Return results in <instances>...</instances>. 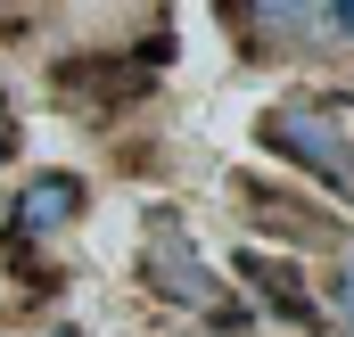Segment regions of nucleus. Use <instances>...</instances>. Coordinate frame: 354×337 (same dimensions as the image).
I'll use <instances>...</instances> for the list:
<instances>
[{"instance_id":"20e7f679","label":"nucleus","mask_w":354,"mask_h":337,"mask_svg":"<svg viewBox=\"0 0 354 337\" xmlns=\"http://www.w3.org/2000/svg\"><path fill=\"white\" fill-rule=\"evenodd\" d=\"M83 173H33V181H25V189H17V206H8V239H17V247H25V239H58V231H66V222H75V214H83Z\"/></svg>"},{"instance_id":"7ed1b4c3","label":"nucleus","mask_w":354,"mask_h":337,"mask_svg":"<svg viewBox=\"0 0 354 337\" xmlns=\"http://www.w3.org/2000/svg\"><path fill=\"white\" fill-rule=\"evenodd\" d=\"M239 206H248L256 239H288V247H330V239H338V214H330V206L280 198L272 181H239Z\"/></svg>"},{"instance_id":"f03ea898","label":"nucleus","mask_w":354,"mask_h":337,"mask_svg":"<svg viewBox=\"0 0 354 337\" xmlns=\"http://www.w3.org/2000/svg\"><path fill=\"white\" fill-rule=\"evenodd\" d=\"M140 271H149V288H157L165 305L198 313V321H239V313H248V305L231 296V280H223V271L198 255V239H189V222H181V214H149Z\"/></svg>"},{"instance_id":"0eeeda50","label":"nucleus","mask_w":354,"mask_h":337,"mask_svg":"<svg viewBox=\"0 0 354 337\" xmlns=\"http://www.w3.org/2000/svg\"><path fill=\"white\" fill-rule=\"evenodd\" d=\"M330 305H338V329L354 337V280H346V271H338V280H330Z\"/></svg>"},{"instance_id":"1a4fd4ad","label":"nucleus","mask_w":354,"mask_h":337,"mask_svg":"<svg viewBox=\"0 0 354 337\" xmlns=\"http://www.w3.org/2000/svg\"><path fill=\"white\" fill-rule=\"evenodd\" d=\"M322 25H330V33H346V41H354V0H330V8H322Z\"/></svg>"},{"instance_id":"39448f33","label":"nucleus","mask_w":354,"mask_h":337,"mask_svg":"<svg viewBox=\"0 0 354 337\" xmlns=\"http://www.w3.org/2000/svg\"><path fill=\"white\" fill-rule=\"evenodd\" d=\"M223 33H248V50H305L322 33V8L313 0H231L223 8Z\"/></svg>"},{"instance_id":"f257e3e1","label":"nucleus","mask_w":354,"mask_h":337,"mask_svg":"<svg viewBox=\"0 0 354 337\" xmlns=\"http://www.w3.org/2000/svg\"><path fill=\"white\" fill-rule=\"evenodd\" d=\"M256 148L272 165H288V181H313L330 198H354V140H346V115L338 99H272L256 115Z\"/></svg>"},{"instance_id":"423d86ee","label":"nucleus","mask_w":354,"mask_h":337,"mask_svg":"<svg viewBox=\"0 0 354 337\" xmlns=\"http://www.w3.org/2000/svg\"><path fill=\"white\" fill-rule=\"evenodd\" d=\"M231 271H239V280H248V288L264 296V313H280V321H297V329H313V337L330 329V313L313 305L305 271H288L280 255H264V247H239V255H231Z\"/></svg>"},{"instance_id":"6e6552de","label":"nucleus","mask_w":354,"mask_h":337,"mask_svg":"<svg viewBox=\"0 0 354 337\" xmlns=\"http://www.w3.org/2000/svg\"><path fill=\"white\" fill-rule=\"evenodd\" d=\"M17 157V107H8V83H0V165Z\"/></svg>"}]
</instances>
